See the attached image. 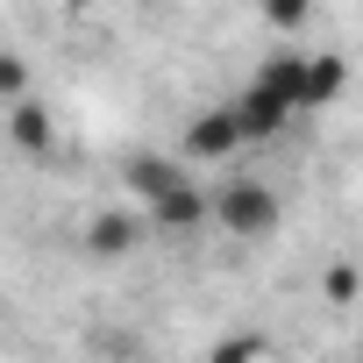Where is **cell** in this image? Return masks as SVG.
I'll return each instance as SVG.
<instances>
[{
  "label": "cell",
  "instance_id": "cell-1",
  "mask_svg": "<svg viewBox=\"0 0 363 363\" xmlns=\"http://www.w3.org/2000/svg\"><path fill=\"white\" fill-rule=\"evenodd\" d=\"M128 186H135V200H143L157 221H171V228H193L200 214H214V200H200L193 178H178V171L157 164V157H135V164H128Z\"/></svg>",
  "mask_w": 363,
  "mask_h": 363
},
{
  "label": "cell",
  "instance_id": "cell-2",
  "mask_svg": "<svg viewBox=\"0 0 363 363\" xmlns=\"http://www.w3.org/2000/svg\"><path fill=\"white\" fill-rule=\"evenodd\" d=\"M214 221L228 235H264V228H278V193L257 186V178H235V186L214 193Z\"/></svg>",
  "mask_w": 363,
  "mask_h": 363
},
{
  "label": "cell",
  "instance_id": "cell-3",
  "mask_svg": "<svg viewBox=\"0 0 363 363\" xmlns=\"http://www.w3.org/2000/svg\"><path fill=\"white\" fill-rule=\"evenodd\" d=\"M235 143H250L242 107H214V114L193 121V157H221V150H235Z\"/></svg>",
  "mask_w": 363,
  "mask_h": 363
},
{
  "label": "cell",
  "instance_id": "cell-4",
  "mask_svg": "<svg viewBox=\"0 0 363 363\" xmlns=\"http://www.w3.org/2000/svg\"><path fill=\"white\" fill-rule=\"evenodd\" d=\"M342 93V57H306V107H328Z\"/></svg>",
  "mask_w": 363,
  "mask_h": 363
},
{
  "label": "cell",
  "instance_id": "cell-5",
  "mask_svg": "<svg viewBox=\"0 0 363 363\" xmlns=\"http://www.w3.org/2000/svg\"><path fill=\"white\" fill-rule=\"evenodd\" d=\"M264 15H271V22H299V15H306V0H264Z\"/></svg>",
  "mask_w": 363,
  "mask_h": 363
},
{
  "label": "cell",
  "instance_id": "cell-6",
  "mask_svg": "<svg viewBox=\"0 0 363 363\" xmlns=\"http://www.w3.org/2000/svg\"><path fill=\"white\" fill-rule=\"evenodd\" d=\"M93 242H100V250H121V242H128V228H121V221H100V228H93Z\"/></svg>",
  "mask_w": 363,
  "mask_h": 363
}]
</instances>
